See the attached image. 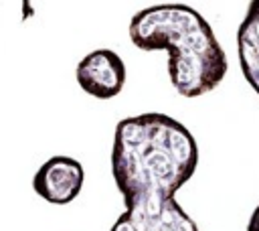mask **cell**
Returning <instances> with one entry per match:
<instances>
[{
    "label": "cell",
    "mask_w": 259,
    "mask_h": 231,
    "mask_svg": "<svg viewBox=\"0 0 259 231\" xmlns=\"http://www.w3.org/2000/svg\"><path fill=\"white\" fill-rule=\"evenodd\" d=\"M196 166V140L178 120L150 111L117 122L111 174L125 211L109 231H200L176 201Z\"/></svg>",
    "instance_id": "obj_1"
},
{
    "label": "cell",
    "mask_w": 259,
    "mask_h": 231,
    "mask_svg": "<svg viewBox=\"0 0 259 231\" xmlns=\"http://www.w3.org/2000/svg\"><path fill=\"white\" fill-rule=\"evenodd\" d=\"M130 41L142 51H166L172 87L200 97L221 85L229 61L210 24L186 4H156L130 20Z\"/></svg>",
    "instance_id": "obj_2"
},
{
    "label": "cell",
    "mask_w": 259,
    "mask_h": 231,
    "mask_svg": "<svg viewBox=\"0 0 259 231\" xmlns=\"http://www.w3.org/2000/svg\"><path fill=\"white\" fill-rule=\"evenodd\" d=\"M79 87L97 99L119 95L125 83V63L111 49H95L87 53L75 69Z\"/></svg>",
    "instance_id": "obj_3"
},
{
    "label": "cell",
    "mask_w": 259,
    "mask_h": 231,
    "mask_svg": "<svg viewBox=\"0 0 259 231\" xmlns=\"http://www.w3.org/2000/svg\"><path fill=\"white\" fill-rule=\"evenodd\" d=\"M85 170L71 156H53L32 176V190L51 205H67L83 188Z\"/></svg>",
    "instance_id": "obj_4"
},
{
    "label": "cell",
    "mask_w": 259,
    "mask_h": 231,
    "mask_svg": "<svg viewBox=\"0 0 259 231\" xmlns=\"http://www.w3.org/2000/svg\"><path fill=\"white\" fill-rule=\"evenodd\" d=\"M239 65L245 81L259 95V0H251L237 28Z\"/></svg>",
    "instance_id": "obj_5"
},
{
    "label": "cell",
    "mask_w": 259,
    "mask_h": 231,
    "mask_svg": "<svg viewBox=\"0 0 259 231\" xmlns=\"http://www.w3.org/2000/svg\"><path fill=\"white\" fill-rule=\"evenodd\" d=\"M247 231H259V205L255 207V211L251 213V219L247 223Z\"/></svg>",
    "instance_id": "obj_6"
}]
</instances>
